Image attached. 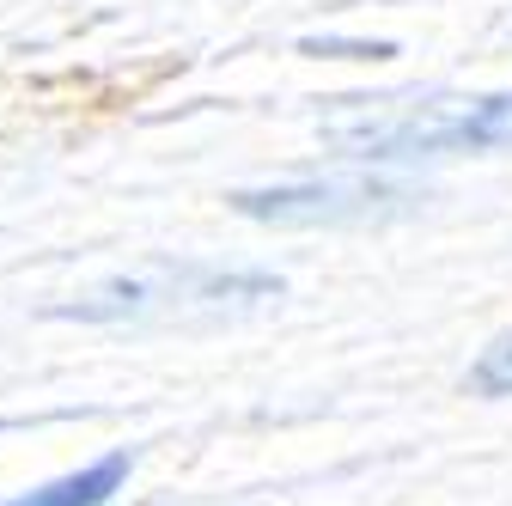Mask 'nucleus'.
I'll list each match as a JSON object with an SVG mask.
<instances>
[{"label": "nucleus", "instance_id": "3", "mask_svg": "<svg viewBox=\"0 0 512 506\" xmlns=\"http://www.w3.org/2000/svg\"><path fill=\"white\" fill-rule=\"evenodd\" d=\"M226 202L263 226H366V220H397L427 196L397 177L342 171V177H299V183H269V189H232Z\"/></svg>", "mask_w": 512, "mask_h": 506}, {"label": "nucleus", "instance_id": "4", "mask_svg": "<svg viewBox=\"0 0 512 506\" xmlns=\"http://www.w3.org/2000/svg\"><path fill=\"white\" fill-rule=\"evenodd\" d=\"M128 470H135V452L116 446V452H104V458H92V464H80L68 476H55V482H37V488L0 500V506H110V494H122Z\"/></svg>", "mask_w": 512, "mask_h": 506}, {"label": "nucleus", "instance_id": "2", "mask_svg": "<svg viewBox=\"0 0 512 506\" xmlns=\"http://www.w3.org/2000/svg\"><path fill=\"white\" fill-rule=\"evenodd\" d=\"M281 299V275L269 269H208V263H153L141 275H116L68 305L55 318L80 324H116V318H177V311H238Z\"/></svg>", "mask_w": 512, "mask_h": 506}, {"label": "nucleus", "instance_id": "6", "mask_svg": "<svg viewBox=\"0 0 512 506\" xmlns=\"http://www.w3.org/2000/svg\"><path fill=\"white\" fill-rule=\"evenodd\" d=\"M305 55H342V61H384L391 43H360V37H305Z\"/></svg>", "mask_w": 512, "mask_h": 506}, {"label": "nucleus", "instance_id": "1", "mask_svg": "<svg viewBox=\"0 0 512 506\" xmlns=\"http://www.w3.org/2000/svg\"><path fill=\"white\" fill-rule=\"evenodd\" d=\"M342 159L360 165H403V159H439V153H494L512 147V92L488 98H421V92H384V98H336L317 116Z\"/></svg>", "mask_w": 512, "mask_h": 506}, {"label": "nucleus", "instance_id": "5", "mask_svg": "<svg viewBox=\"0 0 512 506\" xmlns=\"http://www.w3.org/2000/svg\"><path fill=\"white\" fill-rule=\"evenodd\" d=\"M464 391H476V397H512V336H500V342H488L476 354Z\"/></svg>", "mask_w": 512, "mask_h": 506}]
</instances>
